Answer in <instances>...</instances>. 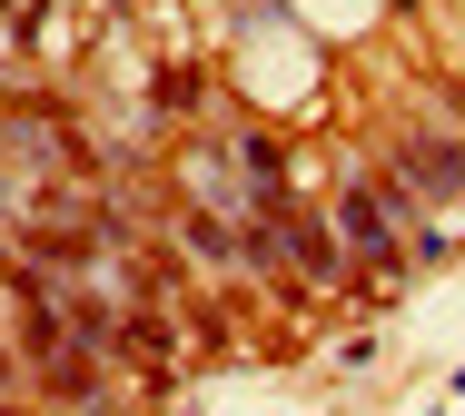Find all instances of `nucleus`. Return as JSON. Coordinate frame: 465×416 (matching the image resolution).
<instances>
[{
  "mask_svg": "<svg viewBox=\"0 0 465 416\" xmlns=\"http://www.w3.org/2000/svg\"><path fill=\"white\" fill-rule=\"evenodd\" d=\"M406 159H416V169H426L436 189H465V149H436V139H416Z\"/></svg>",
  "mask_w": 465,
  "mask_h": 416,
  "instance_id": "obj_1",
  "label": "nucleus"
},
{
  "mask_svg": "<svg viewBox=\"0 0 465 416\" xmlns=\"http://www.w3.org/2000/svg\"><path fill=\"white\" fill-rule=\"evenodd\" d=\"M337 218H347V238H367V248H386V228H376V199H367V189H347V208H337Z\"/></svg>",
  "mask_w": 465,
  "mask_h": 416,
  "instance_id": "obj_2",
  "label": "nucleus"
}]
</instances>
